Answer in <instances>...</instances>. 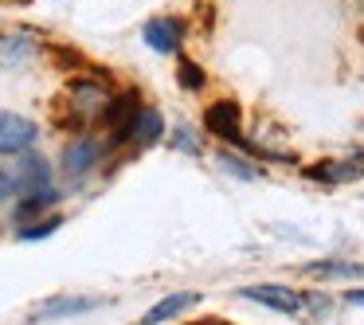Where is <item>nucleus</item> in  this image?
<instances>
[{
    "instance_id": "nucleus-1",
    "label": "nucleus",
    "mask_w": 364,
    "mask_h": 325,
    "mask_svg": "<svg viewBox=\"0 0 364 325\" xmlns=\"http://www.w3.org/2000/svg\"><path fill=\"white\" fill-rule=\"evenodd\" d=\"M114 82L106 79L102 71H90V75H75L71 82L63 87L55 102V122L63 129H75V134H87V129L102 126L106 110L114 102Z\"/></svg>"
},
{
    "instance_id": "nucleus-2",
    "label": "nucleus",
    "mask_w": 364,
    "mask_h": 325,
    "mask_svg": "<svg viewBox=\"0 0 364 325\" xmlns=\"http://www.w3.org/2000/svg\"><path fill=\"white\" fill-rule=\"evenodd\" d=\"M114 153V142H106V137H98V134H75L71 142L63 145V157H59V169H63V176L67 181H75V184H82L95 169H102L106 165V157Z\"/></svg>"
},
{
    "instance_id": "nucleus-3",
    "label": "nucleus",
    "mask_w": 364,
    "mask_h": 325,
    "mask_svg": "<svg viewBox=\"0 0 364 325\" xmlns=\"http://www.w3.org/2000/svg\"><path fill=\"white\" fill-rule=\"evenodd\" d=\"M165 137V114L157 106H137V114L129 118V126L114 137V145H134V149H149Z\"/></svg>"
},
{
    "instance_id": "nucleus-4",
    "label": "nucleus",
    "mask_w": 364,
    "mask_h": 325,
    "mask_svg": "<svg viewBox=\"0 0 364 325\" xmlns=\"http://www.w3.org/2000/svg\"><path fill=\"white\" fill-rule=\"evenodd\" d=\"M43 51L40 36L28 32V28H12V32H0V71H20V67L36 63Z\"/></svg>"
},
{
    "instance_id": "nucleus-5",
    "label": "nucleus",
    "mask_w": 364,
    "mask_h": 325,
    "mask_svg": "<svg viewBox=\"0 0 364 325\" xmlns=\"http://www.w3.org/2000/svg\"><path fill=\"white\" fill-rule=\"evenodd\" d=\"M40 137V126L24 114H12V110H0V157H20L28 153Z\"/></svg>"
},
{
    "instance_id": "nucleus-6",
    "label": "nucleus",
    "mask_w": 364,
    "mask_h": 325,
    "mask_svg": "<svg viewBox=\"0 0 364 325\" xmlns=\"http://www.w3.org/2000/svg\"><path fill=\"white\" fill-rule=\"evenodd\" d=\"M12 181H16V192L20 196H28V192H43V188H55V169H51L48 157H40V153H20V165L16 173H12Z\"/></svg>"
},
{
    "instance_id": "nucleus-7",
    "label": "nucleus",
    "mask_w": 364,
    "mask_h": 325,
    "mask_svg": "<svg viewBox=\"0 0 364 325\" xmlns=\"http://www.w3.org/2000/svg\"><path fill=\"white\" fill-rule=\"evenodd\" d=\"M204 126H208V134L223 137V142L247 145V137H243V110H239L235 102H228V98H223V102H212V106H208Z\"/></svg>"
},
{
    "instance_id": "nucleus-8",
    "label": "nucleus",
    "mask_w": 364,
    "mask_h": 325,
    "mask_svg": "<svg viewBox=\"0 0 364 325\" xmlns=\"http://www.w3.org/2000/svg\"><path fill=\"white\" fill-rule=\"evenodd\" d=\"M247 302H259V306H267V309H278V314H301V294H294V290H286V286H270V282H262V286H247V290H239Z\"/></svg>"
},
{
    "instance_id": "nucleus-9",
    "label": "nucleus",
    "mask_w": 364,
    "mask_h": 325,
    "mask_svg": "<svg viewBox=\"0 0 364 325\" xmlns=\"http://www.w3.org/2000/svg\"><path fill=\"white\" fill-rule=\"evenodd\" d=\"M141 40L149 43L153 51H161V55H168V51L181 48L184 40V24L176 16H153L149 24L141 28Z\"/></svg>"
},
{
    "instance_id": "nucleus-10",
    "label": "nucleus",
    "mask_w": 364,
    "mask_h": 325,
    "mask_svg": "<svg viewBox=\"0 0 364 325\" xmlns=\"http://www.w3.org/2000/svg\"><path fill=\"white\" fill-rule=\"evenodd\" d=\"M306 176H309V181H321V184L356 181V176H364V153L345 157V161H325V165H314V169H306Z\"/></svg>"
},
{
    "instance_id": "nucleus-11",
    "label": "nucleus",
    "mask_w": 364,
    "mask_h": 325,
    "mask_svg": "<svg viewBox=\"0 0 364 325\" xmlns=\"http://www.w3.org/2000/svg\"><path fill=\"white\" fill-rule=\"evenodd\" d=\"M200 302V294H192V290H181V294H165V298L157 302V306H149L141 314V325H165V321H173V317H181L184 309H192Z\"/></svg>"
},
{
    "instance_id": "nucleus-12",
    "label": "nucleus",
    "mask_w": 364,
    "mask_h": 325,
    "mask_svg": "<svg viewBox=\"0 0 364 325\" xmlns=\"http://www.w3.org/2000/svg\"><path fill=\"white\" fill-rule=\"evenodd\" d=\"M59 200H63V192H59V188L28 192V196H20V204H16V212H12V215H16V223L24 228V223H36L43 212H51V208H55Z\"/></svg>"
},
{
    "instance_id": "nucleus-13",
    "label": "nucleus",
    "mask_w": 364,
    "mask_h": 325,
    "mask_svg": "<svg viewBox=\"0 0 364 325\" xmlns=\"http://www.w3.org/2000/svg\"><path fill=\"white\" fill-rule=\"evenodd\" d=\"M98 306H102V298H51L32 314V321H43V317H79V314H90Z\"/></svg>"
},
{
    "instance_id": "nucleus-14",
    "label": "nucleus",
    "mask_w": 364,
    "mask_h": 325,
    "mask_svg": "<svg viewBox=\"0 0 364 325\" xmlns=\"http://www.w3.org/2000/svg\"><path fill=\"white\" fill-rule=\"evenodd\" d=\"M63 228V215H48V220H36V223H24V228L16 231L20 243H40V239H48L51 231Z\"/></svg>"
},
{
    "instance_id": "nucleus-15",
    "label": "nucleus",
    "mask_w": 364,
    "mask_h": 325,
    "mask_svg": "<svg viewBox=\"0 0 364 325\" xmlns=\"http://www.w3.org/2000/svg\"><path fill=\"white\" fill-rule=\"evenodd\" d=\"M309 275H321V278H353L364 275V267H353V262H309Z\"/></svg>"
},
{
    "instance_id": "nucleus-16",
    "label": "nucleus",
    "mask_w": 364,
    "mask_h": 325,
    "mask_svg": "<svg viewBox=\"0 0 364 325\" xmlns=\"http://www.w3.org/2000/svg\"><path fill=\"white\" fill-rule=\"evenodd\" d=\"M220 161L223 169H228L231 176H239V181H259V169L251 165V161H243V157H235V153H220Z\"/></svg>"
},
{
    "instance_id": "nucleus-17",
    "label": "nucleus",
    "mask_w": 364,
    "mask_h": 325,
    "mask_svg": "<svg viewBox=\"0 0 364 325\" xmlns=\"http://www.w3.org/2000/svg\"><path fill=\"white\" fill-rule=\"evenodd\" d=\"M181 87L184 90H200V87H204V71H200L192 59H181Z\"/></svg>"
},
{
    "instance_id": "nucleus-18",
    "label": "nucleus",
    "mask_w": 364,
    "mask_h": 325,
    "mask_svg": "<svg viewBox=\"0 0 364 325\" xmlns=\"http://www.w3.org/2000/svg\"><path fill=\"white\" fill-rule=\"evenodd\" d=\"M176 149H184V153H200V145H196V137H192V129H176Z\"/></svg>"
},
{
    "instance_id": "nucleus-19",
    "label": "nucleus",
    "mask_w": 364,
    "mask_h": 325,
    "mask_svg": "<svg viewBox=\"0 0 364 325\" xmlns=\"http://www.w3.org/2000/svg\"><path fill=\"white\" fill-rule=\"evenodd\" d=\"M12 192H16V181H12L9 169H0V204H4V200H12Z\"/></svg>"
},
{
    "instance_id": "nucleus-20",
    "label": "nucleus",
    "mask_w": 364,
    "mask_h": 325,
    "mask_svg": "<svg viewBox=\"0 0 364 325\" xmlns=\"http://www.w3.org/2000/svg\"><path fill=\"white\" fill-rule=\"evenodd\" d=\"M204 325H215V321H204Z\"/></svg>"
}]
</instances>
